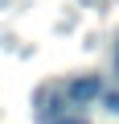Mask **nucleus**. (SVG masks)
<instances>
[{"mask_svg":"<svg viewBox=\"0 0 119 124\" xmlns=\"http://www.w3.org/2000/svg\"><path fill=\"white\" fill-rule=\"evenodd\" d=\"M103 99H107V108H111V112H115V116H119V91H107V95H103Z\"/></svg>","mask_w":119,"mask_h":124,"instance_id":"7ed1b4c3","label":"nucleus"},{"mask_svg":"<svg viewBox=\"0 0 119 124\" xmlns=\"http://www.w3.org/2000/svg\"><path fill=\"white\" fill-rule=\"evenodd\" d=\"M99 95H103L99 75H82V79H74V83L66 87V99H74V103H90V99H99Z\"/></svg>","mask_w":119,"mask_h":124,"instance_id":"f257e3e1","label":"nucleus"},{"mask_svg":"<svg viewBox=\"0 0 119 124\" xmlns=\"http://www.w3.org/2000/svg\"><path fill=\"white\" fill-rule=\"evenodd\" d=\"M115 62H119V50H115Z\"/></svg>","mask_w":119,"mask_h":124,"instance_id":"39448f33","label":"nucleus"},{"mask_svg":"<svg viewBox=\"0 0 119 124\" xmlns=\"http://www.w3.org/2000/svg\"><path fill=\"white\" fill-rule=\"evenodd\" d=\"M53 124H86V120H78V116H57Z\"/></svg>","mask_w":119,"mask_h":124,"instance_id":"20e7f679","label":"nucleus"},{"mask_svg":"<svg viewBox=\"0 0 119 124\" xmlns=\"http://www.w3.org/2000/svg\"><path fill=\"white\" fill-rule=\"evenodd\" d=\"M62 103H66L62 91H41V95H37V116H41V124H53L57 112H62Z\"/></svg>","mask_w":119,"mask_h":124,"instance_id":"f03ea898","label":"nucleus"}]
</instances>
